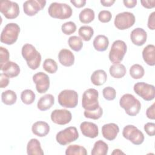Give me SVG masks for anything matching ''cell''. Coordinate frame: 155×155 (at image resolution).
<instances>
[{
    "mask_svg": "<svg viewBox=\"0 0 155 155\" xmlns=\"http://www.w3.org/2000/svg\"><path fill=\"white\" fill-rule=\"evenodd\" d=\"M22 56L31 70L37 69L41 62V55L36 48L30 44H25L22 47Z\"/></svg>",
    "mask_w": 155,
    "mask_h": 155,
    "instance_id": "cell-1",
    "label": "cell"
},
{
    "mask_svg": "<svg viewBox=\"0 0 155 155\" xmlns=\"http://www.w3.org/2000/svg\"><path fill=\"white\" fill-rule=\"evenodd\" d=\"M120 106L124 108L125 113L130 116H136L141 109V104L133 94L127 93L124 94L119 100Z\"/></svg>",
    "mask_w": 155,
    "mask_h": 155,
    "instance_id": "cell-2",
    "label": "cell"
},
{
    "mask_svg": "<svg viewBox=\"0 0 155 155\" xmlns=\"http://www.w3.org/2000/svg\"><path fill=\"white\" fill-rule=\"evenodd\" d=\"M48 13L51 18L66 19L71 16L73 11L71 7L67 4L52 2L48 8Z\"/></svg>",
    "mask_w": 155,
    "mask_h": 155,
    "instance_id": "cell-3",
    "label": "cell"
},
{
    "mask_svg": "<svg viewBox=\"0 0 155 155\" xmlns=\"http://www.w3.org/2000/svg\"><path fill=\"white\" fill-rule=\"evenodd\" d=\"M20 27L16 23H8L3 28L1 34V42L7 45H12L16 42Z\"/></svg>",
    "mask_w": 155,
    "mask_h": 155,
    "instance_id": "cell-4",
    "label": "cell"
},
{
    "mask_svg": "<svg viewBox=\"0 0 155 155\" xmlns=\"http://www.w3.org/2000/svg\"><path fill=\"white\" fill-rule=\"evenodd\" d=\"M99 93L94 88H88L82 95V105L85 110L91 111L97 109L100 105L98 101Z\"/></svg>",
    "mask_w": 155,
    "mask_h": 155,
    "instance_id": "cell-5",
    "label": "cell"
},
{
    "mask_svg": "<svg viewBox=\"0 0 155 155\" xmlns=\"http://www.w3.org/2000/svg\"><path fill=\"white\" fill-rule=\"evenodd\" d=\"M58 103L65 108H75L78 104V93L73 90H64L59 93L58 97Z\"/></svg>",
    "mask_w": 155,
    "mask_h": 155,
    "instance_id": "cell-6",
    "label": "cell"
},
{
    "mask_svg": "<svg viewBox=\"0 0 155 155\" xmlns=\"http://www.w3.org/2000/svg\"><path fill=\"white\" fill-rule=\"evenodd\" d=\"M127 47L125 42L122 40H116L112 44L109 52V59L113 64L119 63L127 52Z\"/></svg>",
    "mask_w": 155,
    "mask_h": 155,
    "instance_id": "cell-7",
    "label": "cell"
},
{
    "mask_svg": "<svg viewBox=\"0 0 155 155\" xmlns=\"http://www.w3.org/2000/svg\"><path fill=\"white\" fill-rule=\"evenodd\" d=\"M79 137V133L75 127H69L58 132L56 140L61 145H66L76 140Z\"/></svg>",
    "mask_w": 155,
    "mask_h": 155,
    "instance_id": "cell-8",
    "label": "cell"
},
{
    "mask_svg": "<svg viewBox=\"0 0 155 155\" xmlns=\"http://www.w3.org/2000/svg\"><path fill=\"white\" fill-rule=\"evenodd\" d=\"M122 135L124 138L136 145H140L144 141L143 133L133 125H126L123 129Z\"/></svg>",
    "mask_w": 155,
    "mask_h": 155,
    "instance_id": "cell-9",
    "label": "cell"
},
{
    "mask_svg": "<svg viewBox=\"0 0 155 155\" xmlns=\"http://www.w3.org/2000/svg\"><path fill=\"white\" fill-rule=\"evenodd\" d=\"M135 16L133 13L124 12L116 15L114 24L117 29L123 30L132 27L135 23Z\"/></svg>",
    "mask_w": 155,
    "mask_h": 155,
    "instance_id": "cell-10",
    "label": "cell"
},
{
    "mask_svg": "<svg viewBox=\"0 0 155 155\" xmlns=\"http://www.w3.org/2000/svg\"><path fill=\"white\" fill-rule=\"evenodd\" d=\"M133 90L134 92L146 101L154 99L155 96L154 86L143 82H137L134 84Z\"/></svg>",
    "mask_w": 155,
    "mask_h": 155,
    "instance_id": "cell-11",
    "label": "cell"
},
{
    "mask_svg": "<svg viewBox=\"0 0 155 155\" xmlns=\"http://www.w3.org/2000/svg\"><path fill=\"white\" fill-rule=\"evenodd\" d=\"M1 13L8 19L16 18L19 15V7L18 4L13 1L4 0L0 2Z\"/></svg>",
    "mask_w": 155,
    "mask_h": 155,
    "instance_id": "cell-12",
    "label": "cell"
},
{
    "mask_svg": "<svg viewBox=\"0 0 155 155\" xmlns=\"http://www.w3.org/2000/svg\"><path fill=\"white\" fill-rule=\"evenodd\" d=\"M46 4L45 0H28L23 4V10L25 15L29 16H35L42 10Z\"/></svg>",
    "mask_w": 155,
    "mask_h": 155,
    "instance_id": "cell-13",
    "label": "cell"
},
{
    "mask_svg": "<svg viewBox=\"0 0 155 155\" xmlns=\"http://www.w3.org/2000/svg\"><path fill=\"white\" fill-rule=\"evenodd\" d=\"M50 117L53 122L60 125L68 124L72 119L71 112L66 109L54 110L51 112Z\"/></svg>",
    "mask_w": 155,
    "mask_h": 155,
    "instance_id": "cell-14",
    "label": "cell"
},
{
    "mask_svg": "<svg viewBox=\"0 0 155 155\" xmlns=\"http://www.w3.org/2000/svg\"><path fill=\"white\" fill-rule=\"evenodd\" d=\"M33 81L36 84V89L39 93H45L50 87V79L48 76L43 73L38 72L33 76Z\"/></svg>",
    "mask_w": 155,
    "mask_h": 155,
    "instance_id": "cell-15",
    "label": "cell"
},
{
    "mask_svg": "<svg viewBox=\"0 0 155 155\" xmlns=\"http://www.w3.org/2000/svg\"><path fill=\"white\" fill-rule=\"evenodd\" d=\"M82 134L90 138H95L99 134V129L96 124L90 122H83L80 125Z\"/></svg>",
    "mask_w": 155,
    "mask_h": 155,
    "instance_id": "cell-16",
    "label": "cell"
},
{
    "mask_svg": "<svg viewBox=\"0 0 155 155\" xmlns=\"http://www.w3.org/2000/svg\"><path fill=\"white\" fill-rule=\"evenodd\" d=\"M119 128L118 125L114 123H109L105 124L102 127V134L103 137L108 140H113L116 139Z\"/></svg>",
    "mask_w": 155,
    "mask_h": 155,
    "instance_id": "cell-17",
    "label": "cell"
},
{
    "mask_svg": "<svg viewBox=\"0 0 155 155\" xmlns=\"http://www.w3.org/2000/svg\"><path fill=\"white\" fill-rule=\"evenodd\" d=\"M130 39L134 45L142 46L147 41V33L143 28H136L131 32Z\"/></svg>",
    "mask_w": 155,
    "mask_h": 155,
    "instance_id": "cell-18",
    "label": "cell"
},
{
    "mask_svg": "<svg viewBox=\"0 0 155 155\" xmlns=\"http://www.w3.org/2000/svg\"><path fill=\"white\" fill-rule=\"evenodd\" d=\"M59 62L65 67H70L74 64V56L69 50L63 48L58 53Z\"/></svg>",
    "mask_w": 155,
    "mask_h": 155,
    "instance_id": "cell-19",
    "label": "cell"
},
{
    "mask_svg": "<svg viewBox=\"0 0 155 155\" xmlns=\"http://www.w3.org/2000/svg\"><path fill=\"white\" fill-rule=\"evenodd\" d=\"M2 73L10 78L16 77L20 73L19 66L15 62L8 61L4 66L0 67Z\"/></svg>",
    "mask_w": 155,
    "mask_h": 155,
    "instance_id": "cell-20",
    "label": "cell"
},
{
    "mask_svg": "<svg viewBox=\"0 0 155 155\" xmlns=\"http://www.w3.org/2000/svg\"><path fill=\"white\" fill-rule=\"evenodd\" d=\"M32 133L37 136L44 137L50 131L49 125L44 121H37L31 127Z\"/></svg>",
    "mask_w": 155,
    "mask_h": 155,
    "instance_id": "cell-21",
    "label": "cell"
},
{
    "mask_svg": "<svg viewBox=\"0 0 155 155\" xmlns=\"http://www.w3.org/2000/svg\"><path fill=\"white\" fill-rule=\"evenodd\" d=\"M142 58L148 65L154 66L155 65V47L154 45L149 44L143 48Z\"/></svg>",
    "mask_w": 155,
    "mask_h": 155,
    "instance_id": "cell-22",
    "label": "cell"
},
{
    "mask_svg": "<svg viewBox=\"0 0 155 155\" xmlns=\"http://www.w3.org/2000/svg\"><path fill=\"white\" fill-rule=\"evenodd\" d=\"M54 104V96L51 94H47L39 99L37 107L41 111H46L50 109Z\"/></svg>",
    "mask_w": 155,
    "mask_h": 155,
    "instance_id": "cell-23",
    "label": "cell"
},
{
    "mask_svg": "<svg viewBox=\"0 0 155 155\" xmlns=\"http://www.w3.org/2000/svg\"><path fill=\"white\" fill-rule=\"evenodd\" d=\"M27 153L28 155H43L40 142L36 139H30L27 145Z\"/></svg>",
    "mask_w": 155,
    "mask_h": 155,
    "instance_id": "cell-24",
    "label": "cell"
},
{
    "mask_svg": "<svg viewBox=\"0 0 155 155\" xmlns=\"http://www.w3.org/2000/svg\"><path fill=\"white\" fill-rule=\"evenodd\" d=\"M93 44L96 50L98 51H104L108 48L109 40L105 35H99L94 38Z\"/></svg>",
    "mask_w": 155,
    "mask_h": 155,
    "instance_id": "cell-25",
    "label": "cell"
},
{
    "mask_svg": "<svg viewBox=\"0 0 155 155\" xmlns=\"http://www.w3.org/2000/svg\"><path fill=\"white\" fill-rule=\"evenodd\" d=\"M107 79V74L104 70H95L91 76V81L93 84L100 86L105 84Z\"/></svg>",
    "mask_w": 155,
    "mask_h": 155,
    "instance_id": "cell-26",
    "label": "cell"
},
{
    "mask_svg": "<svg viewBox=\"0 0 155 155\" xmlns=\"http://www.w3.org/2000/svg\"><path fill=\"white\" fill-rule=\"evenodd\" d=\"M109 72L113 78L120 79L125 75L127 70L124 65L120 63H116L110 66Z\"/></svg>",
    "mask_w": 155,
    "mask_h": 155,
    "instance_id": "cell-27",
    "label": "cell"
},
{
    "mask_svg": "<svg viewBox=\"0 0 155 155\" xmlns=\"http://www.w3.org/2000/svg\"><path fill=\"white\" fill-rule=\"evenodd\" d=\"M108 146L102 140H97L92 148L91 155H106L108 153Z\"/></svg>",
    "mask_w": 155,
    "mask_h": 155,
    "instance_id": "cell-28",
    "label": "cell"
},
{
    "mask_svg": "<svg viewBox=\"0 0 155 155\" xmlns=\"http://www.w3.org/2000/svg\"><path fill=\"white\" fill-rule=\"evenodd\" d=\"M94 12L93 10L89 8H84L80 12L79 15V21L84 24L90 23L94 20Z\"/></svg>",
    "mask_w": 155,
    "mask_h": 155,
    "instance_id": "cell-29",
    "label": "cell"
},
{
    "mask_svg": "<svg viewBox=\"0 0 155 155\" xmlns=\"http://www.w3.org/2000/svg\"><path fill=\"white\" fill-rule=\"evenodd\" d=\"M2 102L7 105L14 104L17 100V95L13 90H8L3 91L1 94Z\"/></svg>",
    "mask_w": 155,
    "mask_h": 155,
    "instance_id": "cell-30",
    "label": "cell"
},
{
    "mask_svg": "<svg viewBox=\"0 0 155 155\" xmlns=\"http://www.w3.org/2000/svg\"><path fill=\"white\" fill-rule=\"evenodd\" d=\"M66 155H87V152L85 147L78 145H70L65 150Z\"/></svg>",
    "mask_w": 155,
    "mask_h": 155,
    "instance_id": "cell-31",
    "label": "cell"
},
{
    "mask_svg": "<svg viewBox=\"0 0 155 155\" xmlns=\"http://www.w3.org/2000/svg\"><path fill=\"white\" fill-rule=\"evenodd\" d=\"M78 34L81 38L85 41H89L94 34V30L90 26H81L78 30Z\"/></svg>",
    "mask_w": 155,
    "mask_h": 155,
    "instance_id": "cell-32",
    "label": "cell"
},
{
    "mask_svg": "<svg viewBox=\"0 0 155 155\" xmlns=\"http://www.w3.org/2000/svg\"><path fill=\"white\" fill-rule=\"evenodd\" d=\"M68 44L69 47L75 51H79L83 47L82 39L77 36H70L68 38Z\"/></svg>",
    "mask_w": 155,
    "mask_h": 155,
    "instance_id": "cell-33",
    "label": "cell"
},
{
    "mask_svg": "<svg viewBox=\"0 0 155 155\" xmlns=\"http://www.w3.org/2000/svg\"><path fill=\"white\" fill-rule=\"evenodd\" d=\"M145 74V70L143 67L139 64L133 65L130 68V74L134 79L142 78Z\"/></svg>",
    "mask_w": 155,
    "mask_h": 155,
    "instance_id": "cell-34",
    "label": "cell"
},
{
    "mask_svg": "<svg viewBox=\"0 0 155 155\" xmlns=\"http://www.w3.org/2000/svg\"><path fill=\"white\" fill-rule=\"evenodd\" d=\"M35 93L30 89H26L21 94V99L22 102L26 105L31 104L35 100Z\"/></svg>",
    "mask_w": 155,
    "mask_h": 155,
    "instance_id": "cell-35",
    "label": "cell"
},
{
    "mask_svg": "<svg viewBox=\"0 0 155 155\" xmlns=\"http://www.w3.org/2000/svg\"><path fill=\"white\" fill-rule=\"evenodd\" d=\"M43 68L48 73L53 74L58 70V65L56 61L52 59H46L43 63Z\"/></svg>",
    "mask_w": 155,
    "mask_h": 155,
    "instance_id": "cell-36",
    "label": "cell"
},
{
    "mask_svg": "<svg viewBox=\"0 0 155 155\" xmlns=\"http://www.w3.org/2000/svg\"><path fill=\"white\" fill-rule=\"evenodd\" d=\"M103 114V110L102 108L99 107L97 109L95 110H91V111H87L85 110L84 112V116L86 118H89L94 120L99 119Z\"/></svg>",
    "mask_w": 155,
    "mask_h": 155,
    "instance_id": "cell-37",
    "label": "cell"
},
{
    "mask_svg": "<svg viewBox=\"0 0 155 155\" xmlns=\"http://www.w3.org/2000/svg\"><path fill=\"white\" fill-rule=\"evenodd\" d=\"M61 30L64 34L66 35H70L76 31V25L74 22L72 21H68L62 25Z\"/></svg>",
    "mask_w": 155,
    "mask_h": 155,
    "instance_id": "cell-38",
    "label": "cell"
},
{
    "mask_svg": "<svg viewBox=\"0 0 155 155\" xmlns=\"http://www.w3.org/2000/svg\"><path fill=\"white\" fill-rule=\"evenodd\" d=\"M102 94L106 100L113 101L116 97V91L114 88L111 87H107L103 89Z\"/></svg>",
    "mask_w": 155,
    "mask_h": 155,
    "instance_id": "cell-39",
    "label": "cell"
},
{
    "mask_svg": "<svg viewBox=\"0 0 155 155\" xmlns=\"http://www.w3.org/2000/svg\"><path fill=\"white\" fill-rule=\"evenodd\" d=\"M0 67H2L9 61L10 58L8 50L3 47H0Z\"/></svg>",
    "mask_w": 155,
    "mask_h": 155,
    "instance_id": "cell-40",
    "label": "cell"
},
{
    "mask_svg": "<svg viewBox=\"0 0 155 155\" xmlns=\"http://www.w3.org/2000/svg\"><path fill=\"white\" fill-rule=\"evenodd\" d=\"M112 15L108 10H102L98 14V19L102 23H107L111 19Z\"/></svg>",
    "mask_w": 155,
    "mask_h": 155,
    "instance_id": "cell-41",
    "label": "cell"
},
{
    "mask_svg": "<svg viewBox=\"0 0 155 155\" xmlns=\"http://www.w3.org/2000/svg\"><path fill=\"white\" fill-rule=\"evenodd\" d=\"M144 130L150 136H153L155 134V124L148 122L144 125Z\"/></svg>",
    "mask_w": 155,
    "mask_h": 155,
    "instance_id": "cell-42",
    "label": "cell"
},
{
    "mask_svg": "<svg viewBox=\"0 0 155 155\" xmlns=\"http://www.w3.org/2000/svg\"><path fill=\"white\" fill-rule=\"evenodd\" d=\"M155 12H152L148 17V27L152 30H154L155 29Z\"/></svg>",
    "mask_w": 155,
    "mask_h": 155,
    "instance_id": "cell-43",
    "label": "cell"
},
{
    "mask_svg": "<svg viewBox=\"0 0 155 155\" xmlns=\"http://www.w3.org/2000/svg\"><path fill=\"white\" fill-rule=\"evenodd\" d=\"M155 104L153 103L150 107H148L146 111V115L148 119L154 120L155 119Z\"/></svg>",
    "mask_w": 155,
    "mask_h": 155,
    "instance_id": "cell-44",
    "label": "cell"
},
{
    "mask_svg": "<svg viewBox=\"0 0 155 155\" xmlns=\"http://www.w3.org/2000/svg\"><path fill=\"white\" fill-rule=\"evenodd\" d=\"M1 80H0V87L1 88H5L9 84V78L7 77L3 73H1Z\"/></svg>",
    "mask_w": 155,
    "mask_h": 155,
    "instance_id": "cell-45",
    "label": "cell"
},
{
    "mask_svg": "<svg viewBox=\"0 0 155 155\" xmlns=\"http://www.w3.org/2000/svg\"><path fill=\"white\" fill-rule=\"evenodd\" d=\"M142 6L146 8H153L155 7V1H140Z\"/></svg>",
    "mask_w": 155,
    "mask_h": 155,
    "instance_id": "cell-46",
    "label": "cell"
},
{
    "mask_svg": "<svg viewBox=\"0 0 155 155\" xmlns=\"http://www.w3.org/2000/svg\"><path fill=\"white\" fill-rule=\"evenodd\" d=\"M123 3L124 5L129 8H131L134 7L137 4L136 0H124L123 1Z\"/></svg>",
    "mask_w": 155,
    "mask_h": 155,
    "instance_id": "cell-47",
    "label": "cell"
},
{
    "mask_svg": "<svg viewBox=\"0 0 155 155\" xmlns=\"http://www.w3.org/2000/svg\"><path fill=\"white\" fill-rule=\"evenodd\" d=\"M70 2L77 8H81L84 7L86 4V1L85 0H78V1H70Z\"/></svg>",
    "mask_w": 155,
    "mask_h": 155,
    "instance_id": "cell-48",
    "label": "cell"
},
{
    "mask_svg": "<svg viewBox=\"0 0 155 155\" xmlns=\"http://www.w3.org/2000/svg\"><path fill=\"white\" fill-rule=\"evenodd\" d=\"M115 2L114 0H101V3L104 7H110Z\"/></svg>",
    "mask_w": 155,
    "mask_h": 155,
    "instance_id": "cell-49",
    "label": "cell"
},
{
    "mask_svg": "<svg viewBox=\"0 0 155 155\" xmlns=\"http://www.w3.org/2000/svg\"><path fill=\"white\" fill-rule=\"evenodd\" d=\"M112 154H116V155H117V154H124L125 153H124V152H122L120 150H119V149H115V150H114V151H113V153H111Z\"/></svg>",
    "mask_w": 155,
    "mask_h": 155,
    "instance_id": "cell-50",
    "label": "cell"
}]
</instances>
